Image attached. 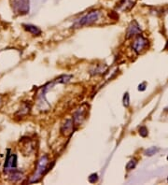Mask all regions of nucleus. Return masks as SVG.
Listing matches in <instances>:
<instances>
[{"instance_id": "17", "label": "nucleus", "mask_w": 168, "mask_h": 185, "mask_svg": "<svg viewBox=\"0 0 168 185\" xmlns=\"http://www.w3.org/2000/svg\"><path fill=\"white\" fill-rule=\"evenodd\" d=\"M98 180V175L95 174V173H93V174H92L90 177H89V181L91 183H95Z\"/></svg>"}, {"instance_id": "4", "label": "nucleus", "mask_w": 168, "mask_h": 185, "mask_svg": "<svg viewBox=\"0 0 168 185\" xmlns=\"http://www.w3.org/2000/svg\"><path fill=\"white\" fill-rule=\"evenodd\" d=\"M10 151L8 150V154H7V159L5 162V172H10L14 169H16L17 166V156L15 154H10L9 153Z\"/></svg>"}, {"instance_id": "15", "label": "nucleus", "mask_w": 168, "mask_h": 185, "mask_svg": "<svg viewBox=\"0 0 168 185\" xmlns=\"http://www.w3.org/2000/svg\"><path fill=\"white\" fill-rule=\"evenodd\" d=\"M139 135L143 137H146L148 136V129L145 126H142L139 128Z\"/></svg>"}, {"instance_id": "1", "label": "nucleus", "mask_w": 168, "mask_h": 185, "mask_svg": "<svg viewBox=\"0 0 168 185\" xmlns=\"http://www.w3.org/2000/svg\"><path fill=\"white\" fill-rule=\"evenodd\" d=\"M101 12L99 10H92L90 12H88L86 15H84L80 19L77 20L75 22V24L73 25V28H79L82 26H87L94 24L95 22H97L100 18Z\"/></svg>"}, {"instance_id": "16", "label": "nucleus", "mask_w": 168, "mask_h": 185, "mask_svg": "<svg viewBox=\"0 0 168 185\" xmlns=\"http://www.w3.org/2000/svg\"><path fill=\"white\" fill-rule=\"evenodd\" d=\"M130 104V99H129V94L128 92H125L124 94V96H123V105L124 107H128Z\"/></svg>"}, {"instance_id": "2", "label": "nucleus", "mask_w": 168, "mask_h": 185, "mask_svg": "<svg viewBox=\"0 0 168 185\" xmlns=\"http://www.w3.org/2000/svg\"><path fill=\"white\" fill-rule=\"evenodd\" d=\"M48 164H49V158H48L47 155H44L42 156L39 161L38 162V165H37V168H35V171L33 174V176L31 177L30 179V182L33 183V182H37L39 180V179L45 174V173L49 170L47 169V166H48Z\"/></svg>"}, {"instance_id": "9", "label": "nucleus", "mask_w": 168, "mask_h": 185, "mask_svg": "<svg viewBox=\"0 0 168 185\" xmlns=\"http://www.w3.org/2000/svg\"><path fill=\"white\" fill-rule=\"evenodd\" d=\"M30 109H31L30 103L25 102V103H23L22 105V107L20 108V109L18 110V112L16 113V116H19V117L25 116V115H27V114L30 112Z\"/></svg>"}, {"instance_id": "7", "label": "nucleus", "mask_w": 168, "mask_h": 185, "mask_svg": "<svg viewBox=\"0 0 168 185\" xmlns=\"http://www.w3.org/2000/svg\"><path fill=\"white\" fill-rule=\"evenodd\" d=\"M73 127H74V122L68 119L66 121V123L61 127V132L65 136H68L73 133Z\"/></svg>"}, {"instance_id": "10", "label": "nucleus", "mask_w": 168, "mask_h": 185, "mask_svg": "<svg viewBox=\"0 0 168 185\" xmlns=\"http://www.w3.org/2000/svg\"><path fill=\"white\" fill-rule=\"evenodd\" d=\"M23 27H25V29L26 31H28L29 33L35 35V36H39V35L41 34V30L35 25H22Z\"/></svg>"}, {"instance_id": "20", "label": "nucleus", "mask_w": 168, "mask_h": 185, "mask_svg": "<svg viewBox=\"0 0 168 185\" xmlns=\"http://www.w3.org/2000/svg\"><path fill=\"white\" fill-rule=\"evenodd\" d=\"M167 181H168V178H167Z\"/></svg>"}, {"instance_id": "18", "label": "nucleus", "mask_w": 168, "mask_h": 185, "mask_svg": "<svg viewBox=\"0 0 168 185\" xmlns=\"http://www.w3.org/2000/svg\"><path fill=\"white\" fill-rule=\"evenodd\" d=\"M138 90H139V91H145V90H146V83L144 82V83H142V84H139Z\"/></svg>"}, {"instance_id": "11", "label": "nucleus", "mask_w": 168, "mask_h": 185, "mask_svg": "<svg viewBox=\"0 0 168 185\" xmlns=\"http://www.w3.org/2000/svg\"><path fill=\"white\" fill-rule=\"evenodd\" d=\"M133 6H134L133 2H132L131 0H122V1L118 4L117 8H121L123 10H127V9L131 8Z\"/></svg>"}, {"instance_id": "14", "label": "nucleus", "mask_w": 168, "mask_h": 185, "mask_svg": "<svg viewBox=\"0 0 168 185\" xmlns=\"http://www.w3.org/2000/svg\"><path fill=\"white\" fill-rule=\"evenodd\" d=\"M136 166V161L135 159L133 160H131L128 162V164L126 165V169L127 170H131V169H134Z\"/></svg>"}, {"instance_id": "13", "label": "nucleus", "mask_w": 168, "mask_h": 185, "mask_svg": "<svg viewBox=\"0 0 168 185\" xmlns=\"http://www.w3.org/2000/svg\"><path fill=\"white\" fill-rule=\"evenodd\" d=\"M158 151H159V149L158 148H156V147H151V148H150V149H148L147 151H146V155H148V156H152L153 154H155L156 153H158Z\"/></svg>"}, {"instance_id": "3", "label": "nucleus", "mask_w": 168, "mask_h": 185, "mask_svg": "<svg viewBox=\"0 0 168 185\" xmlns=\"http://www.w3.org/2000/svg\"><path fill=\"white\" fill-rule=\"evenodd\" d=\"M10 2L17 14L23 15L29 11V0H10Z\"/></svg>"}, {"instance_id": "6", "label": "nucleus", "mask_w": 168, "mask_h": 185, "mask_svg": "<svg viewBox=\"0 0 168 185\" xmlns=\"http://www.w3.org/2000/svg\"><path fill=\"white\" fill-rule=\"evenodd\" d=\"M141 33V29L139 25L137 24L136 21H133L131 22V24L129 25L128 28H127V32H126V39H131L133 38L136 35H139Z\"/></svg>"}, {"instance_id": "12", "label": "nucleus", "mask_w": 168, "mask_h": 185, "mask_svg": "<svg viewBox=\"0 0 168 185\" xmlns=\"http://www.w3.org/2000/svg\"><path fill=\"white\" fill-rule=\"evenodd\" d=\"M22 174L20 171H18L17 169H14V170H12V171H10L9 177H10V180H11L17 181V180H19L22 178Z\"/></svg>"}, {"instance_id": "5", "label": "nucleus", "mask_w": 168, "mask_h": 185, "mask_svg": "<svg viewBox=\"0 0 168 185\" xmlns=\"http://www.w3.org/2000/svg\"><path fill=\"white\" fill-rule=\"evenodd\" d=\"M148 42L149 41H148L147 39H145L143 36H141V35H138L137 38L135 39L133 45H132V47H133L134 51L136 53H140L144 49L147 47Z\"/></svg>"}, {"instance_id": "19", "label": "nucleus", "mask_w": 168, "mask_h": 185, "mask_svg": "<svg viewBox=\"0 0 168 185\" xmlns=\"http://www.w3.org/2000/svg\"><path fill=\"white\" fill-rule=\"evenodd\" d=\"M167 160H168V156H167Z\"/></svg>"}, {"instance_id": "8", "label": "nucleus", "mask_w": 168, "mask_h": 185, "mask_svg": "<svg viewBox=\"0 0 168 185\" xmlns=\"http://www.w3.org/2000/svg\"><path fill=\"white\" fill-rule=\"evenodd\" d=\"M86 114H87V110L86 109H79L75 113H74V116H73V122L74 123H81L82 120H84L86 118Z\"/></svg>"}]
</instances>
